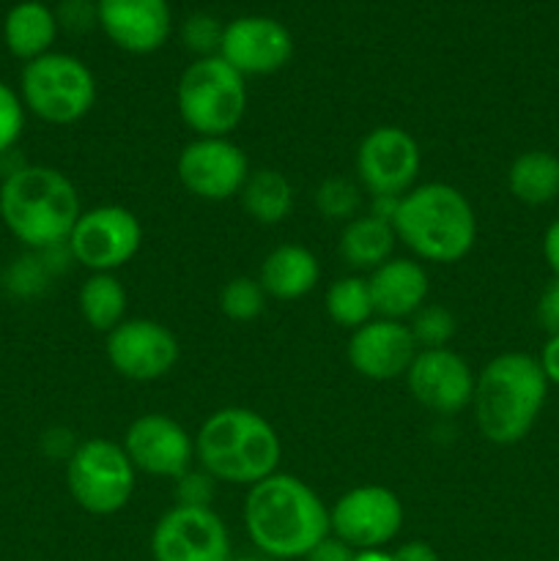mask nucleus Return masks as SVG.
Instances as JSON below:
<instances>
[{"label":"nucleus","mask_w":559,"mask_h":561,"mask_svg":"<svg viewBox=\"0 0 559 561\" xmlns=\"http://www.w3.org/2000/svg\"><path fill=\"white\" fill-rule=\"evenodd\" d=\"M244 529L252 546L280 561L305 559L332 535L329 507L299 477L274 471L247 491Z\"/></svg>","instance_id":"1"},{"label":"nucleus","mask_w":559,"mask_h":561,"mask_svg":"<svg viewBox=\"0 0 559 561\" xmlns=\"http://www.w3.org/2000/svg\"><path fill=\"white\" fill-rule=\"evenodd\" d=\"M85 211L75 181L49 164H16L0 184V219L33 252L66 247Z\"/></svg>","instance_id":"2"},{"label":"nucleus","mask_w":559,"mask_h":561,"mask_svg":"<svg viewBox=\"0 0 559 561\" xmlns=\"http://www.w3.org/2000/svg\"><path fill=\"white\" fill-rule=\"evenodd\" d=\"M546 398L548 381L537 356L521 351L493 356L475 381L471 411L477 431L497 447H513L537 425Z\"/></svg>","instance_id":"3"},{"label":"nucleus","mask_w":559,"mask_h":561,"mask_svg":"<svg viewBox=\"0 0 559 561\" xmlns=\"http://www.w3.org/2000/svg\"><path fill=\"white\" fill-rule=\"evenodd\" d=\"M283 442L272 422L244 405L206 416L195 433V460L214 482L252 488L280 469Z\"/></svg>","instance_id":"4"},{"label":"nucleus","mask_w":559,"mask_h":561,"mask_svg":"<svg viewBox=\"0 0 559 561\" xmlns=\"http://www.w3.org/2000/svg\"><path fill=\"white\" fill-rule=\"evenodd\" d=\"M395 236L417 261L449 266L475 250L477 214L469 197L453 184L431 181L406 192L392 217Z\"/></svg>","instance_id":"5"},{"label":"nucleus","mask_w":559,"mask_h":561,"mask_svg":"<svg viewBox=\"0 0 559 561\" xmlns=\"http://www.w3.org/2000/svg\"><path fill=\"white\" fill-rule=\"evenodd\" d=\"M175 104L195 137H230L247 113V80L219 55L195 58L179 77Z\"/></svg>","instance_id":"6"},{"label":"nucleus","mask_w":559,"mask_h":561,"mask_svg":"<svg viewBox=\"0 0 559 561\" xmlns=\"http://www.w3.org/2000/svg\"><path fill=\"white\" fill-rule=\"evenodd\" d=\"M20 99L44 124L71 126L96 104V77L80 58L53 49L22 66Z\"/></svg>","instance_id":"7"},{"label":"nucleus","mask_w":559,"mask_h":561,"mask_svg":"<svg viewBox=\"0 0 559 561\" xmlns=\"http://www.w3.org/2000/svg\"><path fill=\"white\" fill-rule=\"evenodd\" d=\"M137 471L124 447L110 438L77 444L66 460L69 496L88 515H115L132 502Z\"/></svg>","instance_id":"8"},{"label":"nucleus","mask_w":559,"mask_h":561,"mask_svg":"<svg viewBox=\"0 0 559 561\" xmlns=\"http://www.w3.org/2000/svg\"><path fill=\"white\" fill-rule=\"evenodd\" d=\"M140 244L142 225L135 211L124 206H93L80 214L66 250L71 261L91 274H113L140 252Z\"/></svg>","instance_id":"9"},{"label":"nucleus","mask_w":559,"mask_h":561,"mask_svg":"<svg viewBox=\"0 0 559 561\" xmlns=\"http://www.w3.org/2000/svg\"><path fill=\"white\" fill-rule=\"evenodd\" d=\"M329 529L354 551H378L403 529V504L384 485L351 488L329 510Z\"/></svg>","instance_id":"10"},{"label":"nucleus","mask_w":559,"mask_h":561,"mask_svg":"<svg viewBox=\"0 0 559 561\" xmlns=\"http://www.w3.org/2000/svg\"><path fill=\"white\" fill-rule=\"evenodd\" d=\"M356 181L373 197H403L417 186L420 142L403 126H376L356 148Z\"/></svg>","instance_id":"11"},{"label":"nucleus","mask_w":559,"mask_h":561,"mask_svg":"<svg viewBox=\"0 0 559 561\" xmlns=\"http://www.w3.org/2000/svg\"><path fill=\"white\" fill-rule=\"evenodd\" d=\"M250 170V159L230 137H195L181 148L175 162L181 186L206 203L239 197Z\"/></svg>","instance_id":"12"},{"label":"nucleus","mask_w":559,"mask_h":561,"mask_svg":"<svg viewBox=\"0 0 559 561\" xmlns=\"http://www.w3.org/2000/svg\"><path fill=\"white\" fill-rule=\"evenodd\" d=\"M153 561H228L230 535L212 507L175 504L151 531Z\"/></svg>","instance_id":"13"},{"label":"nucleus","mask_w":559,"mask_h":561,"mask_svg":"<svg viewBox=\"0 0 559 561\" xmlns=\"http://www.w3.org/2000/svg\"><path fill=\"white\" fill-rule=\"evenodd\" d=\"M110 367L129 381H159L179 365V340L151 318H126L104 343Z\"/></svg>","instance_id":"14"},{"label":"nucleus","mask_w":559,"mask_h":561,"mask_svg":"<svg viewBox=\"0 0 559 561\" xmlns=\"http://www.w3.org/2000/svg\"><path fill=\"white\" fill-rule=\"evenodd\" d=\"M403 378L411 398L431 414L453 416L471 409L477 376L469 362L453 348L417 351Z\"/></svg>","instance_id":"15"},{"label":"nucleus","mask_w":559,"mask_h":561,"mask_svg":"<svg viewBox=\"0 0 559 561\" xmlns=\"http://www.w3.org/2000/svg\"><path fill=\"white\" fill-rule=\"evenodd\" d=\"M124 453L135 471L159 480H181L195 460V438L168 414H142L126 427Z\"/></svg>","instance_id":"16"},{"label":"nucleus","mask_w":559,"mask_h":561,"mask_svg":"<svg viewBox=\"0 0 559 561\" xmlns=\"http://www.w3.org/2000/svg\"><path fill=\"white\" fill-rule=\"evenodd\" d=\"M219 58L241 77H266L285 69L294 58V36L274 16L247 14L225 22Z\"/></svg>","instance_id":"17"},{"label":"nucleus","mask_w":559,"mask_h":561,"mask_svg":"<svg viewBox=\"0 0 559 561\" xmlns=\"http://www.w3.org/2000/svg\"><path fill=\"white\" fill-rule=\"evenodd\" d=\"M96 16L104 36L129 55L157 53L173 31L168 0H96Z\"/></svg>","instance_id":"18"},{"label":"nucleus","mask_w":559,"mask_h":561,"mask_svg":"<svg viewBox=\"0 0 559 561\" xmlns=\"http://www.w3.org/2000/svg\"><path fill=\"white\" fill-rule=\"evenodd\" d=\"M417 343L409 323L373 318L365 327L354 329L349 340V362L362 378L392 381L409 373L417 356Z\"/></svg>","instance_id":"19"},{"label":"nucleus","mask_w":559,"mask_h":561,"mask_svg":"<svg viewBox=\"0 0 559 561\" xmlns=\"http://www.w3.org/2000/svg\"><path fill=\"white\" fill-rule=\"evenodd\" d=\"M367 288H370L376 318L406 323V318H411L420 307L427 305L431 279H427L425 266L420 261L389 257L376 272H370Z\"/></svg>","instance_id":"20"},{"label":"nucleus","mask_w":559,"mask_h":561,"mask_svg":"<svg viewBox=\"0 0 559 561\" xmlns=\"http://www.w3.org/2000/svg\"><path fill=\"white\" fill-rule=\"evenodd\" d=\"M321 279V263L307 247L280 244L263 257L258 283L266 290L269 299L296 301L318 288Z\"/></svg>","instance_id":"21"},{"label":"nucleus","mask_w":559,"mask_h":561,"mask_svg":"<svg viewBox=\"0 0 559 561\" xmlns=\"http://www.w3.org/2000/svg\"><path fill=\"white\" fill-rule=\"evenodd\" d=\"M58 33V16L42 0H20V3L11 5L3 20L5 49L22 64H31L42 55L53 53Z\"/></svg>","instance_id":"22"},{"label":"nucleus","mask_w":559,"mask_h":561,"mask_svg":"<svg viewBox=\"0 0 559 561\" xmlns=\"http://www.w3.org/2000/svg\"><path fill=\"white\" fill-rule=\"evenodd\" d=\"M395 244H398V236H395L392 222L373 214H356L340 230L338 252L345 266L354 272H376L381 263L392 257Z\"/></svg>","instance_id":"23"},{"label":"nucleus","mask_w":559,"mask_h":561,"mask_svg":"<svg viewBox=\"0 0 559 561\" xmlns=\"http://www.w3.org/2000/svg\"><path fill=\"white\" fill-rule=\"evenodd\" d=\"M507 190L524 206H548L559 197V157L543 148L518 153L510 162Z\"/></svg>","instance_id":"24"},{"label":"nucleus","mask_w":559,"mask_h":561,"mask_svg":"<svg viewBox=\"0 0 559 561\" xmlns=\"http://www.w3.org/2000/svg\"><path fill=\"white\" fill-rule=\"evenodd\" d=\"M239 201L247 217L258 225H280L294 211V186L280 170L258 168L247 175Z\"/></svg>","instance_id":"25"},{"label":"nucleus","mask_w":559,"mask_h":561,"mask_svg":"<svg viewBox=\"0 0 559 561\" xmlns=\"http://www.w3.org/2000/svg\"><path fill=\"white\" fill-rule=\"evenodd\" d=\"M77 305H80V316L93 332L110 334L115 327L126 321V310H129V296H126L124 283L115 274L96 272L80 285L77 294Z\"/></svg>","instance_id":"26"},{"label":"nucleus","mask_w":559,"mask_h":561,"mask_svg":"<svg viewBox=\"0 0 559 561\" xmlns=\"http://www.w3.org/2000/svg\"><path fill=\"white\" fill-rule=\"evenodd\" d=\"M327 316L332 318L338 327L351 329V332L365 327L367 321H373V318H376V310H373L367 277L345 274V277L334 279L327 288Z\"/></svg>","instance_id":"27"},{"label":"nucleus","mask_w":559,"mask_h":561,"mask_svg":"<svg viewBox=\"0 0 559 561\" xmlns=\"http://www.w3.org/2000/svg\"><path fill=\"white\" fill-rule=\"evenodd\" d=\"M266 290L261 288L258 277H233L219 290V310L228 321L250 323L266 312Z\"/></svg>","instance_id":"28"},{"label":"nucleus","mask_w":559,"mask_h":561,"mask_svg":"<svg viewBox=\"0 0 559 561\" xmlns=\"http://www.w3.org/2000/svg\"><path fill=\"white\" fill-rule=\"evenodd\" d=\"M411 337L417 348H449V340L458 332V321L444 305H425L411 316Z\"/></svg>","instance_id":"29"},{"label":"nucleus","mask_w":559,"mask_h":561,"mask_svg":"<svg viewBox=\"0 0 559 561\" xmlns=\"http://www.w3.org/2000/svg\"><path fill=\"white\" fill-rule=\"evenodd\" d=\"M362 206V186L349 179H327L316 190V208L327 219H354Z\"/></svg>","instance_id":"30"},{"label":"nucleus","mask_w":559,"mask_h":561,"mask_svg":"<svg viewBox=\"0 0 559 561\" xmlns=\"http://www.w3.org/2000/svg\"><path fill=\"white\" fill-rule=\"evenodd\" d=\"M225 22H219L212 14H192L186 16L181 25V42L190 49L195 58H212L219 55V44H223Z\"/></svg>","instance_id":"31"},{"label":"nucleus","mask_w":559,"mask_h":561,"mask_svg":"<svg viewBox=\"0 0 559 561\" xmlns=\"http://www.w3.org/2000/svg\"><path fill=\"white\" fill-rule=\"evenodd\" d=\"M25 115L27 110L22 104L20 91L0 80V157L14 151V146L20 142L22 131H25Z\"/></svg>","instance_id":"32"},{"label":"nucleus","mask_w":559,"mask_h":561,"mask_svg":"<svg viewBox=\"0 0 559 561\" xmlns=\"http://www.w3.org/2000/svg\"><path fill=\"white\" fill-rule=\"evenodd\" d=\"M44 279H47V263L38 261V257H20V261L5 272V285H9L16 296L36 294V290H42Z\"/></svg>","instance_id":"33"},{"label":"nucleus","mask_w":559,"mask_h":561,"mask_svg":"<svg viewBox=\"0 0 559 561\" xmlns=\"http://www.w3.org/2000/svg\"><path fill=\"white\" fill-rule=\"evenodd\" d=\"M55 16H58V25L71 33H88L91 27H99L96 3L93 0H64L58 11H55Z\"/></svg>","instance_id":"34"},{"label":"nucleus","mask_w":559,"mask_h":561,"mask_svg":"<svg viewBox=\"0 0 559 561\" xmlns=\"http://www.w3.org/2000/svg\"><path fill=\"white\" fill-rule=\"evenodd\" d=\"M212 488H214V480L206 474V471L192 474L190 469L179 480V504H190V507H208L214 493Z\"/></svg>","instance_id":"35"},{"label":"nucleus","mask_w":559,"mask_h":561,"mask_svg":"<svg viewBox=\"0 0 559 561\" xmlns=\"http://www.w3.org/2000/svg\"><path fill=\"white\" fill-rule=\"evenodd\" d=\"M537 323H540L543 332L551 337V334H559V279L551 277V283L543 288L540 299H537L535 307Z\"/></svg>","instance_id":"36"},{"label":"nucleus","mask_w":559,"mask_h":561,"mask_svg":"<svg viewBox=\"0 0 559 561\" xmlns=\"http://www.w3.org/2000/svg\"><path fill=\"white\" fill-rule=\"evenodd\" d=\"M354 559H356L354 548H349L343 540H338V537L332 535H329L327 540L318 542V546L305 557V561H354Z\"/></svg>","instance_id":"37"},{"label":"nucleus","mask_w":559,"mask_h":561,"mask_svg":"<svg viewBox=\"0 0 559 561\" xmlns=\"http://www.w3.org/2000/svg\"><path fill=\"white\" fill-rule=\"evenodd\" d=\"M537 362H540V370L543 376H546L548 387H559V334H551V337L543 343V351L540 356H537Z\"/></svg>","instance_id":"38"},{"label":"nucleus","mask_w":559,"mask_h":561,"mask_svg":"<svg viewBox=\"0 0 559 561\" xmlns=\"http://www.w3.org/2000/svg\"><path fill=\"white\" fill-rule=\"evenodd\" d=\"M543 261L551 268L554 279H559V219H554L543 233Z\"/></svg>","instance_id":"39"},{"label":"nucleus","mask_w":559,"mask_h":561,"mask_svg":"<svg viewBox=\"0 0 559 561\" xmlns=\"http://www.w3.org/2000/svg\"><path fill=\"white\" fill-rule=\"evenodd\" d=\"M392 561H438V553L433 551V546L422 540L403 542L400 548L392 551Z\"/></svg>","instance_id":"40"},{"label":"nucleus","mask_w":559,"mask_h":561,"mask_svg":"<svg viewBox=\"0 0 559 561\" xmlns=\"http://www.w3.org/2000/svg\"><path fill=\"white\" fill-rule=\"evenodd\" d=\"M354 561H392V553H387L384 548H378V551H356Z\"/></svg>","instance_id":"41"},{"label":"nucleus","mask_w":559,"mask_h":561,"mask_svg":"<svg viewBox=\"0 0 559 561\" xmlns=\"http://www.w3.org/2000/svg\"><path fill=\"white\" fill-rule=\"evenodd\" d=\"M228 561H261V559H252V557H236L233 559V557H230Z\"/></svg>","instance_id":"42"}]
</instances>
